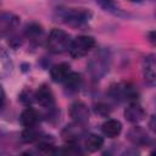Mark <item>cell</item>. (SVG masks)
I'll use <instances>...</instances> for the list:
<instances>
[{"instance_id":"6","label":"cell","mask_w":156,"mask_h":156,"mask_svg":"<svg viewBox=\"0 0 156 156\" xmlns=\"http://www.w3.org/2000/svg\"><path fill=\"white\" fill-rule=\"evenodd\" d=\"M83 135H84V129L82 124L76 123V122L73 124L66 126L61 132L62 140L68 145H78Z\"/></svg>"},{"instance_id":"23","label":"cell","mask_w":156,"mask_h":156,"mask_svg":"<svg viewBox=\"0 0 156 156\" xmlns=\"http://www.w3.org/2000/svg\"><path fill=\"white\" fill-rule=\"evenodd\" d=\"M38 149L44 152V154H52V152H56L55 151V146L52 145V143H49V141H40L39 145H38Z\"/></svg>"},{"instance_id":"18","label":"cell","mask_w":156,"mask_h":156,"mask_svg":"<svg viewBox=\"0 0 156 156\" xmlns=\"http://www.w3.org/2000/svg\"><path fill=\"white\" fill-rule=\"evenodd\" d=\"M24 34H26V37H27L29 40H32V41H38V40H40V38L43 37L44 30H43V27H41L40 24L33 22V23L27 24V27H26V29H24Z\"/></svg>"},{"instance_id":"26","label":"cell","mask_w":156,"mask_h":156,"mask_svg":"<svg viewBox=\"0 0 156 156\" xmlns=\"http://www.w3.org/2000/svg\"><path fill=\"white\" fill-rule=\"evenodd\" d=\"M4 100H5V94H4V90H2L1 87H0V108H1V106L4 105Z\"/></svg>"},{"instance_id":"22","label":"cell","mask_w":156,"mask_h":156,"mask_svg":"<svg viewBox=\"0 0 156 156\" xmlns=\"http://www.w3.org/2000/svg\"><path fill=\"white\" fill-rule=\"evenodd\" d=\"M20 100L24 104V105H30L32 102L35 101V94L29 90V89H24L21 94H20Z\"/></svg>"},{"instance_id":"20","label":"cell","mask_w":156,"mask_h":156,"mask_svg":"<svg viewBox=\"0 0 156 156\" xmlns=\"http://www.w3.org/2000/svg\"><path fill=\"white\" fill-rule=\"evenodd\" d=\"M95 1L104 11L111 12L113 15H122V10L118 7L115 0H95Z\"/></svg>"},{"instance_id":"7","label":"cell","mask_w":156,"mask_h":156,"mask_svg":"<svg viewBox=\"0 0 156 156\" xmlns=\"http://www.w3.org/2000/svg\"><path fill=\"white\" fill-rule=\"evenodd\" d=\"M68 112H69V116L72 117V119L76 123H79L82 126L85 124L89 121V117H90V112H89L88 106L84 102H82V101L73 102L69 106Z\"/></svg>"},{"instance_id":"17","label":"cell","mask_w":156,"mask_h":156,"mask_svg":"<svg viewBox=\"0 0 156 156\" xmlns=\"http://www.w3.org/2000/svg\"><path fill=\"white\" fill-rule=\"evenodd\" d=\"M104 146V138L99 134H89L85 138V149L90 152H96Z\"/></svg>"},{"instance_id":"14","label":"cell","mask_w":156,"mask_h":156,"mask_svg":"<svg viewBox=\"0 0 156 156\" xmlns=\"http://www.w3.org/2000/svg\"><path fill=\"white\" fill-rule=\"evenodd\" d=\"M101 130H102L105 136H107V138H116L122 132V123L118 119H113V118L107 119L106 122L102 123Z\"/></svg>"},{"instance_id":"2","label":"cell","mask_w":156,"mask_h":156,"mask_svg":"<svg viewBox=\"0 0 156 156\" xmlns=\"http://www.w3.org/2000/svg\"><path fill=\"white\" fill-rule=\"evenodd\" d=\"M71 41V35L67 32H65L63 29L54 28L46 39V45L49 51L54 54H62L65 51H68Z\"/></svg>"},{"instance_id":"4","label":"cell","mask_w":156,"mask_h":156,"mask_svg":"<svg viewBox=\"0 0 156 156\" xmlns=\"http://www.w3.org/2000/svg\"><path fill=\"white\" fill-rule=\"evenodd\" d=\"M95 46V39L90 35H78L71 41L68 52L73 58H80L88 55Z\"/></svg>"},{"instance_id":"16","label":"cell","mask_w":156,"mask_h":156,"mask_svg":"<svg viewBox=\"0 0 156 156\" xmlns=\"http://www.w3.org/2000/svg\"><path fill=\"white\" fill-rule=\"evenodd\" d=\"M62 83L68 93H77L82 87V77L77 72H71Z\"/></svg>"},{"instance_id":"21","label":"cell","mask_w":156,"mask_h":156,"mask_svg":"<svg viewBox=\"0 0 156 156\" xmlns=\"http://www.w3.org/2000/svg\"><path fill=\"white\" fill-rule=\"evenodd\" d=\"M11 71V62L6 52L0 50V77L6 76Z\"/></svg>"},{"instance_id":"8","label":"cell","mask_w":156,"mask_h":156,"mask_svg":"<svg viewBox=\"0 0 156 156\" xmlns=\"http://www.w3.org/2000/svg\"><path fill=\"white\" fill-rule=\"evenodd\" d=\"M20 24V17L9 11H0V34L13 32Z\"/></svg>"},{"instance_id":"9","label":"cell","mask_w":156,"mask_h":156,"mask_svg":"<svg viewBox=\"0 0 156 156\" xmlns=\"http://www.w3.org/2000/svg\"><path fill=\"white\" fill-rule=\"evenodd\" d=\"M35 94V101L44 108H52L55 106V98L54 93L50 89L49 85L43 84L38 88V90L34 93Z\"/></svg>"},{"instance_id":"13","label":"cell","mask_w":156,"mask_h":156,"mask_svg":"<svg viewBox=\"0 0 156 156\" xmlns=\"http://www.w3.org/2000/svg\"><path fill=\"white\" fill-rule=\"evenodd\" d=\"M71 66L66 62H61V63H57L55 66L51 67L50 69V76H51V79L56 83H62L67 76L71 73Z\"/></svg>"},{"instance_id":"10","label":"cell","mask_w":156,"mask_h":156,"mask_svg":"<svg viewBox=\"0 0 156 156\" xmlns=\"http://www.w3.org/2000/svg\"><path fill=\"white\" fill-rule=\"evenodd\" d=\"M143 76L145 82L150 85L154 87L156 83V61H155V55L150 54L143 60Z\"/></svg>"},{"instance_id":"12","label":"cell","mask_w":156,"mask_h":156,"mask_svg":"<svg viewBox=\"0 0 156 156\" xmlns=\"http://www.w3.org/2000/svg\"><path fill=\"white\" fill-rule=\"evenodd\" d=\"M127 136H128L129 141H132L134 145H138V146H145V145L150 144V136L147 135L146 130L139 126L132 127L129 129Z\"/></svg>"},{"instance_id":"25","label":"cell","mask_w":156,"mask_h":156,"mask_svg":"<svg viewBox=\"0 0 156 156\" xmlns=\"http://www.w3.org/2000/svg\"><path fill=\"white\" fill-rule=\"evenodd\" d=\"M147 35H149V41H150L151 44H155V32L151 30V32L147 33Z\"/></svg>"},{"instance_id":"15","label":"cell","mask_w":156,"mask_h":156,"mask_svg":"<svg viewBox=\"0 0 156 156\" xmlns=\"http://www.w3.org/2000/svg\"><path fill=\"white\" fill-rule=\"evenodd\" d=\"M39 121V113L37 112V110H34L33 107H27L22 111L21 116H20V122L22 126L24 127H32V126H37Z\"/></svg>"},{"instance_id":"1","label":"cell","mask_w":156,"mask_h":156,"mask_svg":"<svg viewBox=\"0 0 156 156\" xmlns=\"http://www.w3.org/2000/svg\"><path fill=\"white\" fill-rule=\"evenodd\" d=\"M57 18L71 27H82L91 20V12L82 7H60L56 11Z\"/></svg>"},{"instance_id":"24","label":"cell","mask_w":156,"mask_h":156,"mask_svg":"<svg viewBox=\"0 0 156 156\" xmlns=\"http://www.w3.org/2000/svg\"><path fill=\"white\" fill-rule=\"evenodd\" d=\"M95 111H96V113H99V115H101V116H106V115L110 113L108 105L102 104V102H99V104L95 106Z\"/></svg>"},{"instance_id":"27","label":"cell","mask_w":156,"mask_h":156,"mask_svg":"<svg viewBox=\"0 0 156 156\" xmlns=\"http://www.w3.org/2000/svg\"><path fill=\"white\" fill-rule=\"evenodd\" d=\"M129 1H132V2H140L141 0H129Z\"/></svg>"},{"instance_id":"19","label":"cell","mask_w":156,"mask_h":156,"mask_svg":"<svg viewBox=\"0 0 156 156\" xmlns=\"http://www.w3.org/2000/svg\"><path fill=\"white\" fill-rule=\"evenodd\" d=\"M40 139V132L35 128V126L32 127H26V129L22 132V140L27 144L34 143Z\"/></svg>"},{"instance_id":"5","label":"cell","mask_w":156,"mask_h":156,"mask_svg":"<svg viewBox=\"0 0 156 156\" xmlns=\"http://www.w3.org/2000/svg\"><path fill=\"white\" fill-rule=\"evenodd\" d=\"M89 72L94 79H101L110 68V57L105 51H100L88 63Z\"/></svg>"},{"instance_id":"11","label":"cell","mask_w":156,"mask_h":156,"mask_svg":"<svg viewBox=\"0 0 156 156\" xmlns=\"http://www.w3.org/2000/svg\"><path fill=\"white\" fill-rule=\"evenodd\" d=\"M146 116L145 110L143 108V106L140 104H138L136 101L129 102L128 106L124 108V117L128 122L136 124L139 122H141Z\"/></svg>"},{"instance_id":"3","label":"cell","mask_w":156,"mask_h":156,"mask_svg":"<svg viewBox=\"0 0 156 156\" xmlns=\"http://www.w3.org/2000/svg\"><path fill=\"white\" fill-rule=\"evenodd\" d=\"M108 94L111 95V98H113L117 101H128V102L136 101L139 96L136 88L133 84L127 83V82L112 84L110 87Z\"/></svg>"}]
</instances>
